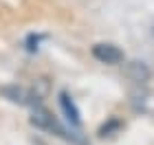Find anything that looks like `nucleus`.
I'll return each mask as SVG.
<instances>
[{"mask_svg":"<svg viewBox=\"0 0 154 145\" xmlns=\"http://www.w3.org/2000/svg\"><path fill=\"white\" fill-rule=\"evenodd\" d=\"M31 123L35 128H42V130H48V132H55L57 136H64V139H71V141H77V143H84L82 139H77L75 134H68L66 128H62L57 119L51 114V110H46L44 106H40L35 103V108H33V116H31Z\"/></svg>","mask_w":154,"mask_h":145,"instance_id":"1","label":"nucleus"},{"mask_svg":"<svg viewBox=\"0 0 154 145\" xmlns=\"http://www.w3.org/2000/svg\"><path fill=\"white\" fill-rule=\"evenodd\" d=\"M93 57L101 64H119V62H123V51L115 44L101 42L93 46Z\"/></svg>","mask_w":154,"mask_h":145,"instance_id":"2","label":"nucleus"},{"mask_svg":"<svg viewBox=\"0 0 154 145\" xmlns=\"http://www.w3.org/2000/svg\"><path fill=\"white\" fill-rule=\"evenodd\" d=\"M60 106H62V112H64L66 121L71 123L73 128H79L82 125V114H79V110H77V106H75L73 97L68 92H60Z\"/></svg>","mask_w":154,"mask_h":145,"instance_id":"3","label":"nucleus"},{"mask_svg":"<svg viewBox=\"0 0 154 145\" xmlns=\"http://www.w3.org/2000/svg\"><path fill=\"white\" fill-rule=\"evenodd\" d=\"M128 75H130L134 81H145V79L150 77V71H148L143 64H139V62H132V64L128 66Z\"/></svg>","mask_w":154,"mask_h":145,"instance_id":"4","label":"nucleus"},{"mask_svg":"<svg viewBox=\"0 0 154 145\" xmlns=\"http://www.w3.org/2000/svg\"><path fill=\"white\" fill-rule=\"evenodd\" d=\"M119 128H121V121H117V119H112V121L108 123V125H103V128L99 130V136H108L110 132H112V130H119Z\"/></svg>","mask_w":154,"mask_h":145,"instance_id":"5","label":"nucleus"}]
</instances>
